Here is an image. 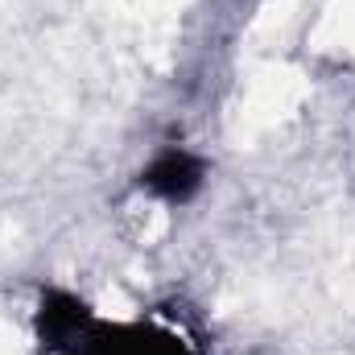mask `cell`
<instances>
[{"instance_id":"cell-3","label":"cell","mask_w":355,"mask_h":355,"mask_svg":"<svg viewBox=\"0 0 355 355\" xmlns=\"http://www.w3.org/2000/svg\"><path fill=\"white\" fill-rule=\"evenodd\" d=\"M141 186L153 190V194L166 198V202H186V198H194V190L202 186V162L190 157L186 149H166V153L141 174Z\"/></svg>"},{"instance_id":"cell-1","label":"cell","mask_w":355,"mask_h":355,"mask_svg":"<svg viewBox=\"0 0 355 355\" xmlns=\"http://www.w3.org/2000/svg\"><path fill=\"white\" fill-rule=\"evenodd\" d=\"M75 355H194L178 335L157 327H95L75 343Z\"/></svg>"},{"instance_id":"cell-2","label":"cell","mask_w":355,"mask_h":355,"mask_svg":"<svg viewBox=\"0 0 355 355\" xmlns=\"http://www.w3.org/2000/svg\"><path fill=\"white\" fill-rule=\"evenodd\" d=\"M91 314L87 306L62 289H50L37 306V339L46 352H75V343L87 335Z\"/></svg>"}]
</instances>
